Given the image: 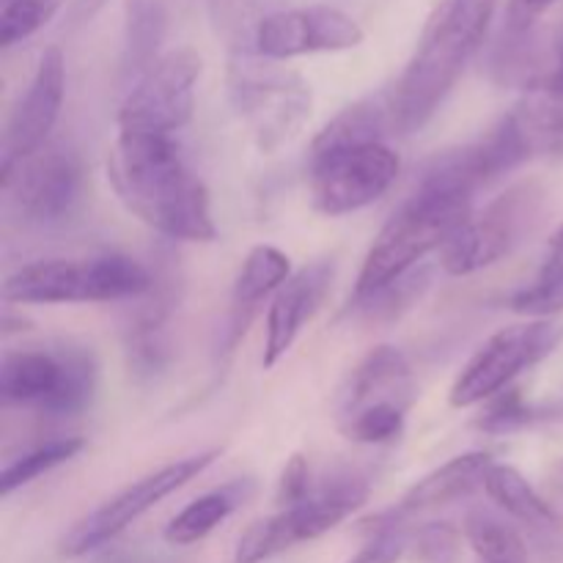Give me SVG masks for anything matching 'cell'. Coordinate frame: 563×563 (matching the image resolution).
I'll use <instances>...</instances> for the list:
<instances>
[{"mask_svg": "<svg viewBox=\"0 0 563 563\" xmlns=\"http://www.w3.org/2000/svg\"><path fill=\"white\" fill-rule=\"evenodd\" d=\"M509 308L528 319H559L563 313V245L550 247L542 269L528 286L511 295Z\"/></svg>", "mask_w": 563, "mask_h": 563, "instance_id": "25", "label": "cell"}, {"mask_svg": "<svg viewBox=\"0 0 563 563\" xmlns=\"http://www.w3.org/2000/svg\"><path fill=\"white\" fill-rule=\"evenodd\" d=\"M460 542V531L451 522H427L410 539V550L418 563H454Z\"/></svg>", "mask_w": 563, "mask_h": 563, "instance_id": "31", "label": "cell"}, {"mask_svg": "<svg viewBox=\"0 0 563 563\" xmlns=\"http://www.w3.org/2000/svg\"><path fill=\"white\" fill-rule=\"evenodd\" d=\"M311 467H308L306 456L295 454L289 462H286L284 473H280L278 482V504L280 509H289V506L302 504L306 498H311Z\"/></svg>", "mask_w": 563, "mask_h": 563, "instance_id": "32", "label": "cell"}, {"mask_svg": "<svg viewBox=\"0 0 563 563\" xmlns=\"http://www.w3.org/2000/svg\"><path fill=\"white\" fill-rule=\"evenodd\" d=\"M284 9L289 0H207L214 36L229 47V55L256 53L262 25Z\"/></svg>", "mask_w": 563, "mask_h": 563, "instance_id": "23", "label": "cell"}, {"mask_svg": "<svg viewBox=\"0 0 563 563\" xmlns=\"http://www.w3.org/2000/svg\"><path fill=\"white\" fill-rule=\"evenodd\" d=\"M416 399L418 385L405 352L390 344L374 346L335 390V427L357 445L394 443Z\"/></svg>", "mask_w": 563, "mask_h": 563, "instance_id": "5", "label": "cell"}, {"mask_svg": "<svg viewBox=\"0 0 563 563\" xmlns=\"http://www.w3.org/2000/svg\"><path fill=\"white\" fill-rule=\"evenodd\" d=\"M104 3H108V0H80V14L88 20V16L97 14Z\"/></svg>", "mask_w": 563, "mask_h": 563, "instance_id": "34", "label": "cell"}, {"mask_svg": "<svg viewBox=\"0 0 563 563\" xmlns=\"http://www.w3.org/2000/svg\"><path fill=\"white\" fill-rule=\"evenodd\" d=\"M363 531L368 533L366 544L357 550L346 563H399L405 553H410V533H407L405 520L394 515V509L361 522Z\"/></svg>", "mask_w": 563, "mask_h": 563, "instance_id": "28", "label": "cell"}, {"mask_svg": "<svg viewBox=\"0 0 563 563\" xmlns=\"http://www.w3.org/2000/svg\"><path fill=\"white\" fill-rule=\"evenodd\" d=\"M82 449H86V440L82 438H58L38 445V449L27 451V454L16 456V460L9 462V465L3 467V473H0V495L9 498L14 489L25 487V484L36 482L44 473L55 471V467L64 465V462L75 460Z\"/></svg>", "mask_w": 563, "mask_h": 563, "instance_id": "27", "label": "cell"}, {"mask_svg": "<svg viewBox=\"0 0 563 563\" xmlns=\"http://www.w3.org/2000/svg\"><path fill=\"white\" fill-rule=\"evenodd\" d=\"M165 31H168V11L163 0H126L124 9V55L121 71L126 80L135 82L146 75L163 53Z\"/></svg>", "mask_w": 563, "mask_h": 563, "instance_id": "22", "label": "cell"}, {"mask_svg": "<svg viewBox=\"0 0 563 563\" xmlns=\"http://www.w3.org/2000/svg\"><path fill=\"white\" fill-rule=\"evenodd\" d=\"M555 71H561L563 75V47H561V58H559V66H555Z\"/></svg>", "mask_w": 563, "mask_h": 563, "instance_id": "36", "label": "cell"}, {"mask_svg": "<svg viewBox=\"0 0 563 563\" xmlns=\"http://www.w3.org/2000/svg\"><path fill=\"white\" fill-rule=\"evenodd\" d=\"M399 170V154L385 141L311 152L308 179L313 209L328 218L361 212L394 187Z\"/></svg>", "mask_w": 563, "mask_h": 563, "instance_id": "10", "label": "cell"}, {"mask_svg": "<svg viewBox=\"0 0 563 563\" xmlns=\"http://www.w3.org/2000/svg\"><path fill=\"white\" fill-rule=\"evenodd\" d=\"M495 9L498 0H438L405 71L390 88L396 132L412 135L434 119L482 49Z\"/></svg>", "mask_w": 563, "mask_h": 563, "instance_id": "2", "label": "cell"}, {"mask_svg": "<svg viewBox=\"0 0 563 563\" xmlns=\"http://www.w3.org/2000/svg\"><path fill=\"white\" fill-rule=\"evenodd\" d=\"M291 278V262L280 247L275 245H256L242 262L236 273L234 289H231L229 317H225L223 330L218 341L220 363L229 361L240 346L242 335L256 319L258 308L267 297H275V291Z\"/></svg>", "mask_w": 563, "mask_h": 563, "instance_id": "18", "label": "cell"}, {"mask_svg": "<svg viewBox=\"0 0 563 563\" xmlns=\"http://www.w3.org/2000/svg\"><path fill=\"white\" fill-rule=\"evenodd\" d=\"M333 262L306 264L302 269L291 273V278L275 291L267 308V335H264V368L278 366L286 352L300 339L302 328L322 308L333 284Z\"/></svg>", "mask_w": 563, "mask_h": 563, "instance_id": "17", "label": "cell"}, {"mask_svg": "<svg viewBox=\"0 0 563 563\" xmlns=\"http://www.w3.org/2000/svg\"><path fill=\"white\" fill-rule=\"evenodd\" d=\"M97 357L75 344L11 350L0 361V399L49 418L80 416L97 396Z\"/></svg>", "mask_w": 563, "mask_h": 563, "instance_id": "7", "label": "cell"}, {"mask_svg": "<svg viewBox=\"0 0 563 563\" xmlns=\"http://www.w3.org/2000/svg\"><path fill=\"white\" fill-rule=\"evenodd\" d=\"M465 539L482 563H528V548L520 533L487 511L467 515Z\"/></svg>", "mask_w": 563, "mask_h": 563, "instance_id": "26", "label": "cell"}, {"mask_svg": "<svg viewBox=\"0 0 563 563\" xmlns=\"http://www.w3.org/2000/svg\"><path fill=\"white\" fill-rule=\"evenodd\" d=\"M108 176L121 203L165 240L214 242L218 236L207 185L187 168L170 135L119 132Z\"/></svg>", "mask_w": 563, "mask_h": 563, "instance_id": "1", "label": "cell"}, {"mask_svg": "<svg viewBox=\"0 0 563 563\" xmlns=\"http://www.w3.org/2000/svg\"><path fill=\"white\" fill-rule=\"evenodd\" d=\"M473 214V198L440 187L416 185L412 196L379 229L363 258L352 302L377 295L394 280L418 269L434 251H443L449 236Z\"/></svg>", "mask_w": 563, "mask_h": 563, "instance_id": "3", "label": "cell"}, {"mask_svg": "<svg viewBox=\"0 0 563 563\" xmlns=\"http://www.w3.org/2000/svg\"><path fill=\"white\" fill-rule=\"evenodd\" d=\"M563 344V319H531L489 335L451 385L449 401L456 410L484 405L511 388L520 374L548 361Z\"/></svg>", "mask_w": 563, "mask_h": 563, "instance_id": "8", "label": "cell"}, {"mask_svg": "<svg viewBox=\"0 0 563 563\" xmlns=\"http://www.w3.org/2000/svg\"><path fill=\"white\" fill-rule=\"evenodd\" d=\"M218 456V449L201 451V454L176 460L170 462V465L157 467V471H152L148 476L132 482L130 487H124L119 495L104 500V504L99 506V509H93L91 515L82 517V520L64 537L60 553H64L66 559H82V555L104 548V544L113 542L119 533H124L132 522L141 520L146 511H152L154 506L163 504L165 498H170L176 489H181L185 484H190L192 478L201 476Z\"/></svg>", "mask_w": 563, "mask_h": 563, "instance_id": "11", "label": "cell"}, {"mask_svg": "<svg viewBox=\"0 0 563 563\" xmlns=\"http://www.w3.org/2000/svg\"><path fill=\"white\" fill-rule=\"evenodd\" d=\"M253 493L251 482H231L225 487L212 489V493L201 495L192 504H187L174 520L165 526V542L174 548H190V544L201 542L218 526H223Z\"/></svg>", "mask_w": 563, "mask_h": 563, "instance_id": "21", "label": "cell"}, {"mask_svg": "<svg viewBox=\"0 0 563 563\" xmlns=\"http://www.w3.org/2000/svg\"><path fill=\"white\" fill-rule=\"evenodd\" d=\"M366 500L368 484L363 478H333L324 487L313 489L311 498H306L302 504L253 522L236 542L234 563H264L291 550L295 544L313 542L350 520Z\"/></svg>", "mask_w": 563, "mask_h": 563, "instance_id": "9", "label": "cell"}, {"mask_svg": "<svg viewBox=\"0 0 563 563\" xmlns=\"http://www.w3.org/2000/svg\"><path fill=\"white\" fill-rule=\"evenodd\" d=\"M66 0H5L0 3V47L11 49L14 44L36 36L49 25Z\"/></svg>", "mask_w": 563, "mask_h": 563, "instance_id": "29", "label": "cell"}, {"mask_svg": "<svg viewBox=\"0 0 563 563\" xmlns=\"http://www.w3.org/2000/svg\"><path fill=\"white\" fill-rule=\"evenodd\" d=\"M66 97V60L60 47H47L38 58L36 71L27 82L25 93L11 110L3 137V165H14L47 146L49 132L58 124Z\"/></svg>", "mask_w": 563, "mask_h": 563, "instance_id": "16", "label": "cell"}, {"mask_svg": "<svg viewBox=\"0 0 563 563\" xmlns=\"http://www.w3.org/2000/svg\"><path fill=\"white\" fill-rule=\"evenodd\" d=\"M203 60L192 47H176L132 82L119 108V132L170 135L185 130L196 110Z\"/></svg>", "mask_w": 563, "mask_h": 563, "instance_id": "12", "label": "cell"}, {"mask_svg": "<svg viewBox=\"0 0 563 563\" xmlns=\"http://www.w3.org/2000/svg\"><path fill=\"white\" fill-rule=\"evenodd\" d=\"M550 245H563V225H561L559 231H555V234H553V242H550Z\"/></svg>", "mask_w": 563, "mask_h": 563, "instance_id": "35", "label": "cell"}, {"mask_svg": "<svg viewBox=\"0 0 563 563\" xmlns=\"http://www.w3.org/2000/svg\"><path fill=\"white\" fill-rule=\"evenodd\" d=\"M555 0H509L506 5V36L509 38H526L531 36L533 25L544 11H550Z\"/></svg>", "mask_w": 563, "mask_h": 563, "instance_id": "33", "label": "cell"}, {"mask_svg": "<svg viewBox=\"0 0 563 563\" xmlns=\"http://www.w3.org/2000/svg\"><path fill=\"white\" fill-rule=\"evenodd\" d=\"M528 159H563V75L548 71L526 86L515 108L504 115Z\"/></svg>", "mask_w": 563, "mask_h": 563, "instance_id": "19", "label": "cell"}, {"mask_svg": "<svg viewBox=\"0 0 563 563\" xmlns=\"http://www.w3.org/2000/svg\"><path fill=\"white\" fill-rule=\"evenodd\" d=\"M366 31L355 16L335 5H289L262 25L256 53L275 60H291L313 53H344L361 47Z\"/></svg>", "mask_w": 563, "mask_h": 563, "instance_id": "15", "label": "cell"}, {"mask_svg": "<svg viewBox=\"0 0 563 563\" xmlns=\"http://www.w3.org/2000/svg\"><path fill=\"white\" fill-rule=\"evenodd\" d=\"M5 201L25 223H60L82 196V163L75 148L47 143L31 157L0 168Z\"/></svg>", "mask_w": 563, "mask_h": 563, "instance_id": "14", "label": "cell"}, {"mask_svg": "<svg viewBox=\"0 0 563 563\" xmlns=\"http://www.w3.org/2000/svg\"><path fill=\"white\" fill-rule=\"evenodd\" d=\"M484 493L498 509H504L506 515L526 522V526L550 528L559 522L553 506L537 493V487L517 467L504 465V462H493L487 478H484Z\"/></svg>", "mask_w": 563, "mask_h": 563, "instance_id": "24", "label": "cell"}, {"mask_svg": "<svg viewBox=\"0 0 563 563\" xmlns=\"http://www.w3.org/2000/svg\"><path fill=\"white\" fill-rule=\"evenodd\" d=\"M542 207V190L537 185L511 187L495 198L482 212L471 214L440 251V267L454 278L473 275L498 264L537 220Z\"/></svg>", "mask_w": 563, "mask_h": 563, "instance_id": "13", "label": "cell"}, {"mask_svg": "<svg viewBox=\"0 0 563 563\" xmlns=\"http://www.w3.org/2000/svg\"><path fill=\"white\" fill-rule=\"evenodd\" d=\"M225 93L264 154L295 141L313 110L311 82L286 60L262 53L229 55Z\"/></svg>", "mask_w": 563, "mask_h": 563, "instance_id": "4", "label": "cell"}, {"mask_svg": "<svg viewBox=\"0 0 563 563\" xmlns=\"http://www.w3.org/2000/svg\"><path fill=\"white\" fill-rule=\"evenodd\" d=\"M0 3H5V0H0Z\"/></svg>", "mask_w": 563, "mask_h": 563, "instance_id": "37", "label": "cell"}, {"mask_svg": "<svg viewBox=\"0 0 563 563\" xmlns=\"http://www.w3.org/2000/svg\"><path fill=\"white\" fill-rule=\"evenodd\" d=\"M154 273L132 256L108 253L93 258H44L14 269L3 284V300L16 306H71V302L137 300L152 289Z\"/></svg>", "mask_w": 563, "mask_h": 563, "instance_id": "6", "label": "cell"}, {"mask_svg": "<svg viewBox=\"0 0 563 563\" xmlns=\"http://www.w3.org/2000/svg\"><path fill=\"white\" fill-rule=\"evenodd\" d=\"M489 467H493V456L484 454V451H467V454L454 456L445 465L427 473L418 484H412L401 504L394 506V511L401 520H407L410 515L456 504L476 489H484Z\"/></svg>", "mask_w": 563, "mask_h": 563, "instance_id": "20", "label": "cell"}, {"mask_svg": "<svg viewBox=\"0 0 563 563\" xmlns=\"http://www.w3.org/2000/svg\"><path fill=\"white\" fill-rule=\"evenodd\" d=\"M427 289H429L427 269H412V273H407L405 278L394 280L390 286L379 289L377 295L366 297V300L355 302V306L372 319H394L396 313L405 311L407 306H412V302H416Z\"/></svg>", "mask_w": 563, "mask_h": 563, "instance_id": "30", "label": "cell"}]
</instances>
